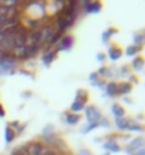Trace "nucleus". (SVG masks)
Wrapping results in <instances>:
<instances>
[{"mask_svg": "<svg viewBox=\"0 0 145 155\" xmlns=\"http://www.w3.org/2000/svg\"><path fill=\"white\" fill-rule=\"evenodd\" d=\"M99 126L104 127V128H109V127H110L109 118H106V117H101V118H100V121H99Z\"/></svg>", "mask_w": 145, "mask_h": 155, "instance_id": "obj_30", "label": "nucleus"}, {"mask_svg": "<svg viewBox=\"0 0 145 155\" xmlns=\"http://www.w3.org/2000/svg\"><path fill=\"white\" fill-rule=\"evenodd\" d=\"M130 75V69H128V65H124L121 66V68H118V71H117V76H121V78H125Z\"/></svg>", "mask_w": 145, "mask_h": 155, "instance_id": "obj_27", "label": "nucleus"}, {"mask_svg": "<svg viewBox=\"0 0 145 155\" xmlns=\"http://www.w3.org/2000/svg\"><path fill=\"white\" fill-rule=\"evenodd\" d=\"M73 42H75V38L71 34H65L64 37L61 38V41L55 47V52H62V51H69V49L73 47Z\"/></svg>", "mask_w": 145, "mask_h": 155, "instance_id": "obj_4", "label": "nucleus"}, {"mask_svg": "<svg viewBox=\"0 0 145 155\" xmlns=\"http://www.w3.org/2000/svg\"><path fill=\"white\" fill-rule=\"evenodd\" d=\"M133 41H134V45H138V47L144 45L145 44V33H144V31L135 33L133 35Z\"/></svg>", "mask_w": 145, "mask_h": 155, "instance_id": "obj_21", "label": "nucleus"}, {"mask_svg": "<svg viewBox=\"0 0 145 155\" xmlns=\"http://www.w3.org/2000/svg\"><path fill=\"white\" fill-rule=\"evenodd\" d=\"M97 127H99V123H89V124H86L85 127H82L81 133L82 134H87V133H90V131L97 128Z\"/></svg>", "mask_w": 145, "mask_h": 155, "instance_id": "obj_26", "label": "nucleus"}, {"mask_svg": "<svg viewBox=\"0 0 145 155\" xmlns=\"http://www.w3.org/2000/svg\"><path fill=\"white\" fill-rule=\"evenodd\" d=\"M85 113H86V120L89 123H99L100 118L103 117L100 109L97 106H94V104H87L85 107Z\"/></svg>", "mask_w": 145, "mask_h": 155, "instance_id": "obj_2", "label": "nucleus"}, {"mask_svg": "<svg viewBox=\"0 0 145 155\" xmlns=\"http://www.w3.org/2000/svg\"><path fill=\"white\" fill-rule=\"evenodd\" d=\"M45 145L41 141H34V143H28V152L30 155H42L45 152Z\"/></svg>", "mask_w": 145, "mask_h": 155, "instance_id": "obj_7", "label": "nucleus"}, {"mask_svg": "<svg viewBox=\"0 0 145 155\" xmlns=\"http://www.w3.org/2000/svg\"><path fill=\"white\" fill-rule=\"evenodd\" d=\"M104 92H106V96H110V97L120 96V93H118V82H114V81L107 82L104 87Z\"/></svg>", "mask_w": 145, "mask_h": 155, "instance_id": "obj_10", "label": "nucleus"}, {"mask_svg": "<svg viewBox=\"0 0 145 155\" xmlns=\"http://www.w3.org/2000/svg\"><path fill=\"white\" fill-rule=\"evenodd\" d=\"M118 31H117V28H109V30H106L104 33L101 34V41L103 42H109V40L111 37H113L114 34H117Z\"/></svg>", "mask_w": 145, "mask_h": 155, "instance_id": "obj_24", "label": "nucleus"}, {"mask_svg": "<svg viewBox=\"0 0 145 155\" xmlns=\"http://www.w3.org/2000/svg\"><path fill=\"white\" fill-rule=\"evenodd\" d=\"M114 71H116V68H107V66H100V68L97 69L96 74L99 75V76H103L104 79H111V78L116 76Z\"/></svg>", "mask_w": 145, "mask_h": 155, "instance_id": "obj_11", "label": "nucleus"}, {"mask_svg": "<svg viewBox=\"0 0 145 155\" xmlns=\"http://www.w3.org/2000/svg\"><path fill=\"white\" fill-rule=\"evenodd\" d=\"M28 44L40 45L41 47V28L28 31V34H27V45Z\"/></svg>", "mask_w": 145, "mask_h": 155, "instance_id": "obj_9", "label": "nucleus"}, {"mask_svg": "<svg viewBox=\"0 0 145 155\" xmlns=\"http://www.w3.org/2000/svg\"><path fill=\"white\" fill-rule=\"evenodd\" d=\"M75 99L86 104V103H87V100H89V93L86 92L85 89H79V90H76V96H75Z\"/></svg>", "mask_w": 145, "mask_h": 155, "instance_id": "obj_23", "label": "nucleus"}, {"mask_svg": "<svg viewBox=\"0 0 145 155\" xmlns=\"http://www.w3.org/2000/svg\"><path fill=\"white\" fill-rule=\"evenodd\" d=\"M54 131H55V130H54V126L48 124V126H47L44 130H42V135H52Z\"/></svg>", "mask_w": 145, "mask_h": 155, "instance_id": "obj_28", "label": "nucleus"}, {"mask_svg": "<svg viewBox=\"0 0 145 155\" xmlns=\"http://www.w3.org/2000/svg\"><path fill=\"white\" fill-rule=\"evenodd\" d=\"M121 55H123V51H121V48H118V47H110L109 48V58L111 59V61H117L118 58H121Z\"/></svg>", "mask_w": 145, "mask_h": 155, "instance_id": "obj_17", "label": "nucleus"}, {"mask_svg": "<svg viewBox=\"0 0 145 155\" xmlns=\"http://www.w3.org/2000/svg\"><path fill=\"white\" fill-rule=\"evenodd\" d=\"M89 81H90V83H92V85H94V83L99 81V75H97L96 72H92V74L89 75Z\"/></svg>", "mask_w": 145, "mask_h": 155, "instance_id": "obj_29", "label": "nucleus"}, {"mask_svg": "<svg viewBox=\"0 0 145 155\" xmlns=\"http://www.w3.org/2000/svg\"><path fill=\"white\" fill-rule=\"evenodd\" d=\"M65 35V31H55V34L52 35V38H51V41H49V47H54V45H57L58 42L61 41V38Z\"/></svg>", "mask_w": 145, "mask_h": 155, "instance_id": "obj_25", "label": "nucleus"}, {"mask_svg": "<svg viewBox=\"0 0 145 155\" xmlns=\"http://www.w3.org/2000/svg\"><path fill=\"white\" fill-rule=\"evenodd\" d=\"M145 128L142 124H140V123H137L135 120H133V118H130V123L128 126H127V130L125 131H138V133H142Z\"/></svg>", "mask_w": 145, "mask_h": 155, "instance_id": "obj_16", "label": "nucleus"}, {"mask_svg": "<svg viewBox=\"0 0 145 155\" xmlns=\"http://www.w3.org/2000/svg\"><path fill=\"white\" fill-rule=\"evenodd\" d=\"M65 121L68 123L69 126H76L77 123L81 121V116L77 113H65Z\"/></svg>", "mask_w": 145, "mask_h": 155, "instance_id": "obj_14", "label": "nucleus"}, {"mask_svg": "<svg viewBox=\"0 0 145 155\" xmlns=\"http://www.w3.org/2000/svg\"><path fill=\"white\" fill-rule=\"evenodd\" d=\"M144 65H145V59H144V57H141V55H138V57H135L133 59V69L134 71H137V72H140V71L144 68Z\"/></svg>", "mask_w": 145, "mask_h": 155, "instance_id": "obj_18", "label": "nucleus"}, {"mask_svg": "<svg viewBox=\"0 0 145 155\" xmlns=\"http://www.w3.org/2000/svg\"><path fill=\"white\" fill-rule=\"evenodd\" d=\"M142 47H138V45H130V47H127L125 48V55L127 57H135V55H138V54L141 52Z\"/></svg>", "mask_w": 145, "mask_h": 155, "instance_id": "obj_20", "label": "nucleus"}, {"mask_svg": "<svg viewBox=\"0 0 145 155\" xmlns=\"http://www.w3.org/2000/svg\"><path fill=\"white\" fill-rule=\"evenodd\" d=\"M104 59H106V55L103 52H99V54H97V61H99V62H103Z\"/></svg>", "mask_w": 145, "mask_h": 155, "instance_id": "obj_33", "label": "nucleus"}, {"mask_svg": "<svg viewBox=\"0 0 145 155\" xmlns=\"http://www.w3.org/2000/svg\"><path fill=\"white\" fill-rule=\"evenodd\" d=\"M41 51H42V58H41L42 65L49 66L54 61H55V59H57V55H58V54L55 52V49H52V47L45 45V47H42V48H41Z\"/></svg>", "mask_w": 145, "mask_h": 155, "instance_id": "obj_3", "label": "nucleus"}, {"mask_svg": "<svg viewBox=\"0 0 145 155\" xmlns=\"http://www.w3.org/2000/svg\"><path fill=\"white\" fill-rule=\"evenodd\" d=\"M104 155H110V154H109V152H106V154H104Z\"/></svg>", "mask_w": 145, "mask_h": 155, "instance_id": "obj_40", "label": "nucleus"}, {"mask_svg": "<svg viewBox=\"0 0 145 155\" xmlns=\"http://www.w3.org/2000/svg\"><path fill=\"white\" fill-rule=\"evenodd\" d=\"M8 126L12 127L13 130H14V128H17V130H18V127H20V123H18V121H12L10 124H8Z\"/></svg>", "mask_w": 145, "mask_h": 155, "instance_id": "obj_34", "label": "nucleus"}, {"mask_svg": "<svg viewBox=\"0 0 145 155\" xmlns=\"http://www.w3.org/2000/svg\"><path fill=\"white\" fill-rule=\"evenodd\" d=\"M130 81L134 82V83H137L138 79H137V76H133V75H130ZM131 82H130V83H131Z\"/></svg>", "mask_w": 145, "mask_h": 155, "instance_id": "obj_37", "label": "nucleus"}, {"mask_svg": "<svg viewBox=\"0 0 145 155\" xmlns=\"http://www.w3.org/2000/svg\"><path fill=\"white\" fill-rule=\"evenodd\" d=\"M131 155H145V148H141V150H138V151L133 152Z\"/></svg>", "mask_w": 145, "mask_h": 155, "instance_id": "obj_35", "label": "nucleus"}, {"mask_svg": "<svg viewBox=\"0 0 145 155\" xmlns=\"http://www.w3.org/2000/svg\"><path fill=\"white\" fill-rule=\"evenodd\" d=\"M133 92V83L130 82H120L118 83V93L120 96H127Z\"/></svg>", "mask_w": 145, "mask_h": 155, "instance_id": "obj_12", "label": "nucleus"}, {"mask_svg": "<svg viewBox=\"0 0 145 155\" xmlns=\"http://www.w3.org/2000/svg\"><path fill=\"white\" fill-rule=\"evenodd\" d=\"M85 107H86L85 103H82V102H79V100L75 99L73 103L71 104V113H79V111L85 110Z\"/></svg>", "mask_w": 145, "mask_h": 155, "instance_id": "obj_22", "label": "nucleus"}, {"mask_svg": "<svg viewBox=\"0 0 145 155\" xmlns=\"http://www.w3.org/2000/svg\"><path fill=\"white\" fill-rule=\"evenodd\" d=\"M17 59L12 52H3L0 54V68L12 72H17Z\"/></svg>", "mask_w": 145, "mask_h": 155, "instance_id": "obj_1", "label": "nucleus"}, {"mask_svg": "<svg viewBox=\"0 0 145 155\" xmlns=\"http://www.w3.org/2000/svg\"><path fill=\"white\" fill-rule=\"evenodd\" d=\"M21 96H23V97H31L32 93H31V92H25V93H23Z\"/></svg>", "mask_w": 145, "mask_h": 155, "instance_id": "obj_38", "label": "nucleus"}, {"mask_svg": "<svg viewBox=\"0 0 145 155\" xmlns=\"http://www.w3.org/2000/svg\"><path fill=\"white\" fill-rule=\"evenodd\" d=\"M76 155H92V152L89 151V150H86V148H82V150H79V151H77Z\"/></svg>", "mask_w": 145, "mask_h": 155, "instance_id": "obj_32", "label": "nucleus"}, {"mask_svg": "<svg viewBox=\"0 0 145 155\" xmlns=\"http://www.w3.org/2000/svg\"><path fill=\"white\" fill-rule=\"evenodd\" d=\"M14 138H16V131L13 130L12 127L7 124L6 128H4V140H6V143L7 144H10V143L14 141Z\"/></svg>", "mask_w": 145, "mask_h": 155, "instance_id": "obj_15", "label": "nucleus"}, {"mask_svg": "<svg viewBox=\"0 0 145 155\" xmlns=\"http://www.w3.org/2000/svg\"><path fill=\"white\" fill-rule=\"evenodd\" d=\"M130 123V117H120V118H116V127L118 128L120 131H125L127 130V126Z\"/></svg>", "mask_w": 145, "mask_h": 155, "instance_id": "obj_19", "label": "nucleus"}, {"mask_svg": "<svg viewBox=\"0 0 145 155\" xmlns=\"http://www.w3.org/2000/svg\"><path fill=\"white\" fill-rule=\"evenodd\" d=\"M103 148H104L106 151H110V152H120L121 151V147L116 141V135H111V137L109 135L107 141L103 144Z\"/></svg>", "mask_w": 145, "mask_h": 155, "instance_id": "obj_8", "label": "nucleus"}, {"mask_svg": "<svg viewBox=\"0 0 145 155\" xmlns=\"http://www.w3.org/2000/svg\"><path fill=\"white\" fill-rule=\"evenodd\" d=\"M106 83H107L106 81H103V79H99V81H97L93 86H96V87H100V89H104V87H106Z\"/></svg>", "mask_w": 145, "mask_h": 155, "instance_id": "obj_31", "label": "nucleus"}, {"mask_svg": "<svg viewBox=\"0 0 145 155\" xmlns=\"http://www.w3.org/2000/svg\"><path fill=\"white\" fill-rule=\"evenodd\" d=\"M41 51L40 45H34V44H28L24 47V55H25V61H31L32 58L37 57V54Z\"/></svg>", "mask_w": 145, "mask_h": 155, "instance_id": "obj_6", "label": "nucleus"}, {"mask_svg": "<svg viewBox=\"0 0 145 155\" xmlns=\"http://www.w3.org/2000/svg\"><path fill=\"white\" fill-rule=\"evenodd\" d=\"M123 100H124V102L127 103V104H130V103H131V99H130V97H124Z\"/></svg>", "mask_w": 145, "mask_h": 155, "instance_id": "obj_39", "label": "nucleus"}, {"mask_svg": "<svg viewBox=\"0 0 145 155\" xmlns=\"http://www.w3.org/2000/svg\"><path fill=\"white\" fill-rule=\"evenodd\" d=\"M141 148H145V137H135V138H133L130 141L128 147H127V152L131 155L133 152L138 151Z\"/></svg>", "mask_w": 145, "mask_h": 155, "instance_id": "obj_5", "label": "nucleus"}, {"mask_svg": "<svg viewBox=\"0 0 145 155\" xmlns=\"http://www.w3.org/2000/svg\"><path fill=\"white\" fill-rule=\"evenodd\" d=\"M6 116V111H4V109H3V106L0 104V117H4Z\"/></svg>", "mask_w": 145, "mask_h": 155, "instance_id": "obj_36", "label": "nucleus"}, {"mask_svg": "<svg viewBox=\"0 0 145 155\" xmlns=\"http://www.w3.org/2000/svg\"><path fill=\"white\" fill-rule=\"evenodd\" d=\"M111 113H113V116L116 118H120V117H124L125 116L124 107L121 106V104H118V103H113V104H111Z\"/></svg>", "mask_w": 145, "mask_h": 155, "instance_id": "obj_13", "label": "nucleus"}]
</instances>
